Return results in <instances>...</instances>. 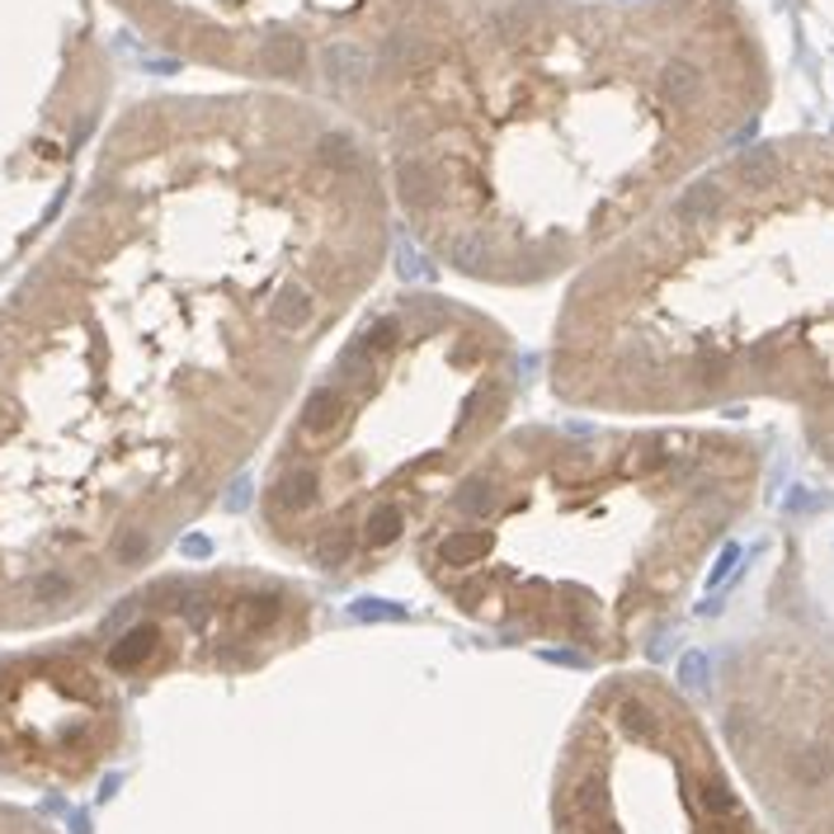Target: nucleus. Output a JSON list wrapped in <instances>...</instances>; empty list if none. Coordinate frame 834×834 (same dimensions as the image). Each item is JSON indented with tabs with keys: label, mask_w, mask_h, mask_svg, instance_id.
Segmentation results:
<instances>
[{
	"label": "nucleus",
	"mask_w": 834,
	"mask_h": 834,
	"mask_svg": "<svg viewBox=\"0 0 834 834\" xmlns=\"http://www.w3.org/2000/svg\"><path fill=\"white\" fill-rule=\"evenodd\" d=\"M372 137L293 91L128 109L0 302V632L114 603L264 448L392 255Z\"/></svg>",
	"instance_id": "nucleus-1"
},
{
	"label": "nucleus",
	"mask_w": 834,
	"mask_h": 834,
	"mask_svg": "<svg viewBox=\"0 0 834 834\" xmlns=\"http://www.w3.org/2000/svg\"><path fill=\"white\" fill-rule=\"evenodd\" d=\"M764 448L712 424H519L424 524L411 557L457 617L623 665L750 519Z\"/></svg>",
	"instance_id": "nucleus-4"
},
{
	"label": "nucleus",
	"mask_w": 834,
	"mask_h": 834,
	"mask_svg": "<svg viewBox=\"0 0 834 834\" xmlns=\"http://www.w3.org/2000/svg\"><path fill=\"white\" fill-rule=\"evenodd\" d=\"M769 104L740 0H495L368 137L397 226L486 288H542L613 251Z\"/></svg>",
	"instance_id": "nucleus-2"
},
{
	"label": "nucleus",
	"mask_w": 834,
	"mask_h": 834,
	"mask_svg": "<svg viewBox=\"0 0 834 834\" xmlns=\"http://www.w3.org/2000/svg\"><path fill=\"white\" fill-rule=\"evenodd\" d=\"M547 387L566 411L632 420L773 401L834 472V137L721 156L584 264Z\"/></svg>",
	"instance_id": "nucleus-3"
},
{
	"label": "nucleus",
	"mask_w": 834,
	"mask_h": 834,
	"mask_svg": "<svg viewBox=\"0 0 834 834\" xmlns=\"http://www.w3.org/2000/svg\"><path fill=\"white\" fill-rule=\"evenodd\" d=\"M547 815L552 834H773L721 736L651 669H617L584 694Z\"/></svg>",
	"instance_id": "nucleus-7"
},
{
	"label": "nucleus",
	"mask_w": 834,
	"mask_h": 834,
	"mask_svg": "<svg viewBox=\"0 0 834 834\" xmlns=\"http://www.w3.org/2000/svg\"><path fill=\"white\" fill-rule=\"evenodd\" d=\"M519 349L463 297L387 293L307 378L260 476V534L326 580L387 571L509 430Z\"/></svg>",
	"instance_id": "nucleus-5"
},
{
	"label": "nucleus",
	"mask_w": 834,
	"mask_h": 834,
	"mask_svg": "<svg viewBox=\"0 0 834 834\" xmlns=\"http://www.w3.org/2000/svg\"><path fill=\"white\" fill-rule=\"evenodd\" d=\"M184 62L293 91L368 133L495 0H114Z\"/></svg>",
	"instance_id": "nucleus-6"
},
{
	"label": "nucleus",
	"mask_w": 834,
	"mask_h": 834,
	"mask_svg": "<svg viewBox=\"0 0 834 834\" xmlns=\"http://www.w3.org/2000/svg\"><path fill=\"white\" fill-rule=\"evenodd\" d=\"M312 632L316 599L297 580L232 566L123 590L81 642L128 694H141L175 674H255L307 646Z\"/></svg>",
	"instance_id": "nucleus-9"
},
{
	"label": "nucleus",
	"mask_w": 834,
	"mask_h": 834,
	"mask_svg": "<svg viewBox=\"0 0 834 834\" xmlns=\"http://www.w3.org/2000/svg\"><path fill=\"white\" fill-rule=\"evenodd\" d=\"M783 561L754 632L717 661L712 717L773 834H834V623Z\"/></svg>",
	"instance_id": "nucleus-8"
},
{
	"label": "nucleus",
	"mask_w": 834,
	"mask_h": 834,
	"mask_svg": "<svg viewBox=\"0 0 834 834\" xmlns=\"http://www.w3.org/2000/svg\"><path fill=\"white\" fill-rule=\"evenodd\" d=\"M0 834H57L43 815H33L24 806H10V802H0Z\"/></svg>",
	"instance_id": "nucleus-11"
},
{
	"label": "nucleus",
	"mask_w": 834,
	"mask_h": 834,
	"mask_svg": "<svg viewBox=\"0 0 834 834\" xmlns=\"http://www.w3.org/2000/svg\"><path fill=\"white\" fill-rule=\"evenodd\" d=\"M128 740V688L71 636L0 661V778L24 788H85Z\"/></svg>",
	"instance_id": "nucleus-10"
}]
</instances>
